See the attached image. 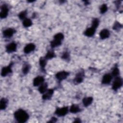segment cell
<instances>
[{
    "mask_svg": "<svg viewBox=\"0 0 123 123\" xmlns=\"http://www.w3.org/2000/svg\"><path fill=\"white\" fill-rule=\"evenodd\" d=\"M14 116L15 120L21 123H25L29 119V115L27 112L23 109H19L15 111Z\"/></svg>",
    "mask_w": 123,
    "mask_h": 123,
    "instance_id": "1",
    "label": "cell"
},
{
    "mask_svg": "<svg viewBox=\"0 0 123 123\" xmlns=\"http://www.w3.org/2000/svg\"><path fill=\"white\" fill-rule=\"evenodd\" d=\"M123 85V79L120 77H116L114 79L112 86V88L114 91H117L119 88H120Z\"/></svg>",
    "mask_w": 123,
    "mask_h": 123,
    "instance_id": "2",
    "label": "cell"
},
{
    "mask_svg": "<svg viewBox=\"0 0 123 123\" xmlns=\"http://www.w3.org/2000/svg\"><path fill=\"white\" fill-rule=\"evenodd\" d=\"M69 111L68 107H63L62 108H58L56 109L55 114L59 117H62L66 115Z\"/></svg>",
    "mask_w": 123,
    "mask_h": 123,
    "instance_id": "3",
    "label": "cell"
},
{
    "mask_svg": "<svg viewBox=\"0 0 123 123\" xmlns=\"http://www.w3.org/2000/svg\"><path fill=\"white\" fill-rule=\"evenodd\" d=\"M84 78V71L83 70L82 71H80L76 74L74 79V83L75 84H79L82 83L83 81Z\"/></svg>",
    "mask_w": 123,
    "mask_h": 123,
    "instance_id": "4",
    "label": "cell"
},
{
    "mask_svg": "<svg viewBox=\"0 0 123 123\" xmlns=\"http://www.w3.org/2000/svg\"><path fill=\"white\" fill-rule=\"evenodd\" d=\"M69 75V73L67 72L66 71H61V72H58L56 75V78H57V79L61 82L64 79H65L67 76Z\"/></svg>",
    "mask_w": 123,
    "mask_h": 123,
    "instance_id": "5",
    "label": "cell"
},
{
    "mask_svg": "<svg viewBox=\"0 0 123 123\" xmlns=\"http://www.w3.org/2000/svg\"><path fill=\"white\" fill-rule=\"evenodd\" d=\"M13 65V63L11 62L8 66L4 67L2 68L1 72V75L2 76H5L11 73L12 72V65Z\"/></svg>",
    "mask_w": 123,
    "mask_h": 123,
    "instance_id": "6",
    "label": "cell"
},
{
    "mask_svg": "<svg viewBox=\"0 0 123 123\" xmlns=\"http://www.w3.org/2000/svg\"><path fill=\"white\" fill-rule=\"evenodd\" d=\"M1 12L0 13V17L1 19L5 18L8 14V12H9V9L7 5L6 4H3L1 6Z\"/></svg>",
    "mask_w": 123,
    "mask_h": 123,
    "instance_id": "7",
    "label": "cell"
},
{
    "mask_svg": "<svg viewBox=\"0 0 123 123\" xmlns=\"http://www.w3.org/2000/svg\"><path fill=\"white\" fill-rule=\"evenodd\" d=\"M17 49V44L12 42L8 44L6 47V50L8 53H12L16 51Z\"/></svg>",
    "mask_w": 123,
    "mask_h": 123,
    "instance_id": "8",
    "label": "cell"
},
{
    "mask_svg": "<svg viewBox=\"0 0 123 123\" xmlns=\"http://www.w3.org/2000/svg\"><path fill=\"white\" fill-rule=\"evenodd\" d=\"M15 32V30L14 29L12 28H9L6 29L3 31V35L5 37L9 38L12 37Z\"/></svg>",
    "mask_w": 123,
    "mask_h": 123,
    "instance_id": "9",
    "label": "cell"
},
{
    "mask_svg": "<svg viewBox=\"0 0 123 123\" xmlns=\"http://www.w3.org/2000/svg\"><path fill=\"white\" fill-rule=\"evenodd\" d=\"M112 78V76L111 74H106L103 76L101 83L102 84H109L111 82Z\"/></svg>",
    "mask_w": 123,
    "mask_h": 123,
    "instance_id": "10",
    "label": "cell"
},
{
    "mask_svg": "<svg viewBox=\"0 0 123 123\" xmlns=\"http://www.w3.org/2000/svg\"><path fill=\"white\" fill-rule=\"evenodd\" d=\"M54 93L53 89H48L43 95L42 98L44 100L49 99L52 96Z\"/></svg>",
    "mask_w": 123,
    "mask_h": 123,
    "instance_id": "11",
    "label": "cell"
},
{
    "mask_svg": "<svg viewBox=\"0 0 123 123\" xmlns=\"http://www.w3.org/2000/svg\"><path fill=\"white\" fill-rule=\"evenodd\" d=\"M44 82V78L42 76H38L33 80V85L35 86H39Z\"/></svg>",
    "mask_w": 123,
    "mask_h": 123,
    "instance_id": "12",
    "label": "cell"
},
{
    "mask_svg": "<svg viewBox=\"0 0 123 123\" xmlns=\"http://www.w3.org/2000/svg\"><path fill=\"white\" fill-rule=\"evenodd\" d=\"M35 48H36L35 45H34V44L33 43L28 44L25 47L24 49V52L26 54L29 53L30 52L33 51L35 49Z\"/></svg>",
    "mask_w": 123,
    "mask_h": 123,
    "instance_id": "13",
    "label": "cell"
},
{
    "mask_svg": "<svg viewBox=\"0 0 123 123\" xmlns=\"http://www.w3.org/2000/svg\"><path fill=\"white\" fill-rule=\"evenodd\" d=\"M110 31L109 30L107 29H102L99 33L100 37L102 39L108 38L110 37Z\"/></svg>",
    "mask_w": 123,
    "mask_h": 123,
    "instance_id": "14",
    "label": "cell"
},
{
    "mask_svg": "<svg viewBox=\"0 0 123 123\" xmlns=\"http://www.w3.org/2000/svg\"><path fill=\"white\" fill-rule=\"evenodd\" d=\"M95 31H96V29H95L91 26V27L88 28L87 29H86L85 30V31L84 32V34L85 36H86L87 37H91L93 36H94V35L95 34Z\"/></svg>",
    "mask_w": 123,
    "mask_h": 123,
    "instance_id": "15",
    "label": "cell"
},
{
    "mask_svg": "<svg viewBox=\"0 0 123 123\" xmlns=\"http://www.w3.org/2000/svg\"><path fill=\"white\" fill-rule=\"evenodd\" d=\"M93 98L91 97L84 98L82 100V102H83L84 106L86 107L89 106L92 103V102L93 101Z\"/></svg>",
    "mask_w": 123,
    "mask_h": 123,
    "instance_id": "16",
    "label": "cell"
},
{
    "mask_svg": "<svg viewBox=\"0 0 123 123\" xmlns=\"http://www.w3.org/2000/svg\"><path fill=\"white\" fill-rule=\"evenodd\" d=\"M81 111L79 106L76 104H72L70 108V111L73 113H76Z\"/></svg>",
    "mask_w": 123,
    "mask_h": 123,
    "instance_id": "17",
    "label": "cell"
},
{
    "mask_svg": "<svg viewBox=\"0 0 123 123\" xmlns=\"http://www.w3.org/2000/svg\"><path fill=\"white\" fill-rule=\"evenodd\" d=\"M48 84L46 83H43L39 86L38 91L41 94H44L48 89Z\"/></svg>",
    "mask_w": 123,
    "mask_h": 123,
    "instance_id": "18",
    "label": "cell"
},
{
    "mask_svg": "<svg viewBox=\"0 0 123 123\" xmlns=\"http://www.w3.org/2000/svg\"><path fill=\"white\" fill-rule=\"evenodd\" d=\"M47 63V60L45 57H41L39 59V65L41 70L43 71H45V68Z\"/></svg>",
    "mask_w": 123,
    "mask_h": 123,
    "instance_id": "19",
    "label": "cell"
},
{
    "mask_svg": "<svg viewBox=\"0 0 123 123\" xmlns=\"http://www.w3.org/2000/svg\"><path fill=\"white\" fill-rule=\"evenodd\" d=\"M8 100L5 98H2L0 102V109L1 110H4L6 109L7 105Z\"/></svg>",
    "mask_w": 123,
    "mask_h": 123,
    "instance_id": "20",
    "label": "cell"
},
{
    "mask_svg": "<svg viewBox=\"0 0 123 123\" xmlns=\"http://www.w3.org/2000/svg\"><path fill=\"white\" fill-rule=\"evenodd\" d=\"M62 44V41L53 39L51 42H50V46L52 48H54L56 47L59 46Z\"/></svg>",
    "mask_w": 123,
    "mask_h": 123,
    "instance_id": "21",
    "label": "cell"
},
{
    "mask_svg": "<svg viewBox=\"0 0 123 123\" xmlns=\"http://www.w3.org/2000/svg\"><path fill=\"white\" fill-rule=\"evenodd\" d=\"M56 56L55 53L52 50H49L45 56V58L47 60L51 59Z\"/></svg>",
    "mask_w": 123,
    "mask_h": 123,
    "instance_id": "22",
    "label": "cell"
},
{
    "mask_svg": "<svg viewBox=\"0 0 123 123\" xmlns=\"http://www.w3.org/2000/svg\"><path fill=\"white\" fill-rule=\"evenodd\" d=\"M32 25V21L29 18H25L23 21V25L25 27H28Z\"/></svg>",
    "mask_w": 123,
    "mask_h": 123,
    "instance_id": "23",
    "label": "cell"
},
{
    "mask_svg": "<svg viewBox=\"0 0 123 123\" xmlns=\"http://www.w3.org/2000/svg\"><path fill=\"white\" fill-rule=\"evenodd\" d=\"M120 73V71L119 70V68L117 66H115L113 68L112 73H111V75L112 76L114 77H117L118 76L119 74Z\"/></svg>",
    "mask_w": 123,
    "mask_h": 123,
    "instance_id": "24",
    "label": "cell"
},
{
    "mask_svg": "<svg viewBox=\"0 0 123 123\" xmlns=\"http://www.w3.org/2000/svg\"><path fill=\"white\" fill-rule=\"evenodd\" d=\"M30 70V66L29 64L26 63L24 65L22 68V72L24 74H26Z\"/></svg>",
    "mask_w": 123,
    "mask_h": 123,
    "instance_id": "25",
    "label": "cell"
},
{
    "mask_svg": "<svg viewBox=\"0 0 123 123\" xmlns=\"http://www.w3.org/2000/svg\"><path fill=\"white\" fill-rule=\"evenodd\" d=\"M99 20L98 18H94L92 22L91 27H92L95 29H96L98 27L99 25Z\"/></svg>",
    "mask_w": 123,
    "mask_h": 123,
    "instance_id": "26",
    "label": "cell"
},
{
    "mask_svg": "<svg viewBox=\"0 0 123 123\" xmlns=\"http://www.w3.org/2000/svg\"><path fill=\"white\" fill-rule=\"evenodd\" d=\"M53 38H54L53 39H57V40L62 41V40H63L64 38V35L62 33H57L56 35H55Z\"/></svg>",
    "mask_w": 123,
    "mask_h": 123,
    "instance_id": "27",
    "label": "cell"
},
{
    "mask_svg": "<svg viewBox=\"0 0 123 123\" xmlns=\"http://www.w3.org/2000/svg\"><path fill=\"white\" fill-rule=\"evenodd\" d=\"M61 58L65 60V61H69L70 59V54L68 51H64L61 56Z\"/></svg>",
    "mask_w": 123,
    "mask_h": 123,
    "instance_id": "28",
    "label": "cell"
},
{
    "mask_svg": "<svg viewBox=\"0 0 123 123\" xmlns=\"http://www.w3.org/2000/svg\"><path fill=\"white\" fill-rule=\"evenodd\" d=\"M108 10V7L106 4H102L100 7V12L101 14L105 13Z\"/></svg>",
    "mask_w": 123,
    "mask_h": 123,
    "instance_id": "29",
    "label": "cell"
},
{
    "mask_svg": "<svg viewBox=\"0 0 123 123\" xmlns=\"http://www.w3.org/2000/svg\"><path fill=\"white\" fill-rule=\"evenodd\" d=\"M122 27V25L118 22H115L113 26V29L114 30H119Z\"/></svg>",
    "mask_w": 123,
    "mask_h": 123,
    "instance_id": "30",
    "label": "cell"
},
{
    "mask_svg": "<svg viewBox=\"0 0 123 123\" xmlns=\"http://www.w3.org/2000/svg\"><path fill=\"white\" fill-rule=\"evenodd\" d=\"M27 14V12L26 11H22L21 12L19 13V14H18V17L19 18L21 19V20H24L25 19V17L26 16Z\"/></svg>",
    "mask_w": 123,
    "mask_h": 123,
    "instance_id": "31",
    "label": "cell"
},
{
    "mask_svg": "<svg viewBox=\"0 0 123 123\" xmlns=\"http://www.w3.org/2000/svg\"><path fill=\"white\" fill-rule=\"evenodd\" d=\"M57 121V118H56L54 117H53L51 118L50 120H49V121L48 122H50V123H55Z\"/></svg>",
    "mask_w": 123,
    "mask_h": 123,
    "instance_id": "32",
    "label": "cell"
},
{
    "mask_svg": "<svg viewBox=\"0 0 123 123\" xmlns=\"http://www.w3.org/2000/svg\"><path fill=\"white\" fill-rule=\"evenodd\" d=\"M74 123H81V120L79 119V118H76L74 120Z\"/></svg>",
    "mask_w": 123,
    "mask_h": 123,
    "instance_id": "33",
    "label": "cell"
}]
</instances>
